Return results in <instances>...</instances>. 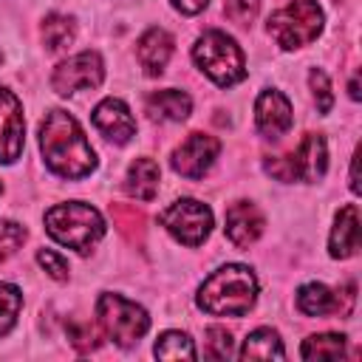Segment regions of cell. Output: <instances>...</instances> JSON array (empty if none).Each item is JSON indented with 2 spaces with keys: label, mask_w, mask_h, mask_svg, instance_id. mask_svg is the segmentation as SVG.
Instances as JSON below:
<instances>
[{
  "label": "cell",
  "mask_w": 362,
  "mask_h": 362,
  "mask_svg": "<svg viewBox=\"0 0 362 362\" xmlns=\"http://www.w3.org/2000/svg\"><path fill=\"white\" fill-rule=\"evenodd\" d=\"M0 59H3V54H0Z\"/></svg>",
  "instance_id": "obj_35"
},
{
  "label": "cell",
  "mask_w": 362,
  "mask_h": 362,
  "mask_svg": "<svg viewBox=\"0 0 362 362\" xmlns=\"http://www.w3.org/2000/svg\"><path fill=\"white\" fill-rule=\"evenodd\" d=\"M221 141L206 133H189L175 150H173V170L181 173L184 178H201L212 161L218 158Z\"/></svg>",
  "instance_id": "obj_9"
},
{
  "label": "cell",
  "mask_w": 362,
  "mask_h": 362,
  "mask_svg": "<svg viewBox=\"0 0 362 362\" xmlns=\"http://www.w3.org/2000/svg\"><path fill=\"white\" fill-rule=\"evenodd\" d=\"M342 354H345L342 334H314L303 342V351H300L303 359H339Z\"/></svg>",
  "instance_id": "obj_22"
},
{
  "label": "cell",
  "mask_w": 362,
  "mask_h": 362,
  "mask_svg": "<svg viewBox=\"0 0 362 362\" xmlns=\"http://www.w3.org/2000/svg\"><path fill=\"white\" fill-rule=\"evenodd\" d=\"M158 221L167 226V232H170L175 240L187 243V246L204 243L206 235L212 232V212H209L206 204H201V201H195V198H181V201L170 204V206L158 215Z\"/></svg>",
  "instance_id": "obj_7"
},
{
  "label": "cell",
  "mask_w": 362,
  "mask_h": 362,
  "mask_svg": "<svg viewBox=\"0 0 362 362\" xmlns=\"http://www.w3.org/2000/svg\"><path fill=\"white\" fill-rule=\"evenodd\" d=\"M328 249H331V257H339V260L356 255V249H359V209H356V204H345L337 212Z\"/></svg>",
  "instance_id": "obj_15"
},
{
  "label": "cell",
  "mask_w": 362,
  "mask_h": 362,
  "mask_svg": "<svg viewBox=\"0 0 362 362\" xmlns=\"http://www.w3.org/2000/svg\"><path fill=\"white\" fill-rule=\"evenodd\" d=\"M192 57L198 62V68L221 88H229L235 82H240L246 76V62H243V51L238 48V42L223 34V31H206L195 48Z\"/></svg>",
  "instance_id": "obj_4"
},
{
  "label": "cell",
  "mask_w": 362,
  "mask_h": 362,
  "mask_svg": "<svg viewBox=\"0 0 362 362\" xmlns=\"http://www.w3.org/2000/svg\"><path fill=\"white\" fill-rule=\"evenodd\" d=\"M158 164L153 158H136L124 175V192L136 201H153L158 192Z\"/></svg>",
  "instance_id": "obj_17"
},
{
  "label": "cell",
  "mask_w": 362,
  "mask_h": 362,
  "mask_svg": "<svg viewBox=\"0 0 362 362\" xmlns=\"http://www.w3.org/2000/svg\"><path fill=\"white\" fill-rule=\"evenodd\" d=\"M308 85H311V90H314L317 110H320V113H328V110H331V105H334V93H331V82H328L325 71L314 68V71L308 74Z\"/></svg>",
  "instance_id": "obj_27"
},
{
  "label": "cell",
  "mask_w": 362,
  "mask_h": 362,
  "mask_svg": "<svg viewBox=\"0 0 362 362\" xmlns=\"http://www.w3.org/2000/svg\"><path fill=\"white\" fill-rule=\"evenodd\" d=\"M297 308L308 317H322V314H339V291H331L322 283H305L297 291Z\"/></svg>",
  "instance_id": "obj_19"
},
{
  "label": "cell",
  "mask_w": 362,
  "mask_h": 362,
  "mask_svg": "<svg viewBox=\"0 0 362 362\" xmlns=\"http://www.w3.org/2000/svg\"><path fill=\"white\" fill-rule=\"evenodd\" d=\"M96 320L102 325V331L122 348L136 345L147 328H150V317L141 305H136L133 300H124L122 294L105 291L96 300Z\"/></svg>",
  "instance_id": "obj_5"
},
{
  "label": "cell",
  "mask_w": 362,
  "mask_h": 362,
  "mask_svg": "<svg viewBox=\"0 0 362 362\" xmlns=\"http://www.w3.org/2000/svg\"><path fill=\"white\" fill-rule=\"evenodd\" d=\"M40 150L45 164L62 178H85L96 167V153L88 144L76 119L65 110H48L40 124Z\"/></svg>",
  "instance_id": "obj_1"
},
{
  "label": "cell",
  "mask_w": 362,
  "mask_h": 362,
  "mask_svg": "<svg viewBox=\"0 0 362 362\" xmlns=\"http://www.w3.org/2000/svg\"><path fill=\"white\" fill-rule=\"evenodd\" d=\"M25 240V229L14 221H0V260L11 257L17 246Z\"/></svg>",
  "instance_id": "obj_29"
},
{
  "label": "cell",
  "mask_w": 362,
  "mask_h": 362,
  "mask_svg": "<svg viewBox=\"0 0 362 362\" xmlns=\"http://www.w3.org/2000/svg\"><path fill=\"white\" fill-rule=\"evenodd\" d=\"M266 173L277 181H294V167H291V158L288 156H272L263 161Z\"/></svg>",
  "instance_id": "obj_31"
},
{
  "label": "cell",
  "mask_w": 362,
  "mask_h": 362,
  "mask_svg": "<svg viewBox=\"0 0 362 362\" xmlns=\"http://www.w3.org/2000/svg\"><path fill=\"white\" fill-rule=\"evenodd\" d=\"M65 334H68V339H71V345L76 348V351H93L96 345H99V334H96V328L90 325V322H82V320H65Z\"/></svg>",
  "instance_id": "obj_25"
},
{
  "label": "cell",
  "mask_w": 362,
  "mask_h": 362,
  "mask_svg": "<svg viewBox=\"0 0 362 362\" xmlns=\"http://www.w3.org/2000/svg\"><path fill=\"white\" fill-rule=\"evenodd\" d=\"M235 351H232V334L226 331V328H221V325H212V328H206V356H212V359H226V356H232Z\"/></svg>",
  "instance_id": "obj_26"
},
{
  "label": "cell",
  "mask_w": 362,
  "mask_h": 362,
  "mask_svg": "<svg viewBox=\"0 0 362 362\" xmlns=\"http://www.w3.org/2000/svg\"><path fill=\"white\" fill-rule=\"evenodd\" d=\"M260 11V0H226L223 3V14L238 23V25H249Z\"/></svg>",
  "instance_id": "obj_28"
},
{
  "label": "cell",
  "mask_w": 362,
  "mask_h": 362,
  "mask_svg": "<svg viewBox=\"0 0 362 362\" xmlns=\"http://www.w3.org/2000/svg\"><path fill=\"white\" fill-rule=\"evenodd\" d=\"M322 31V8L317 0H291L269 17V34L286 51L308 45Z\"/></svg>",
  "instance_id": "obj_6"
},
{
  "label": "cell",
  "mask_w": 362,
  "mask_h": 362,
  "mask_svg": "<svg viewBox=\"0 0 362 362\" xmlns=\"http://www.w3.org/2000/svg\"><path fill=\"white\" fill-rule=\"evenodd\" d=\"M351 99H359V76L351 79Z\"/></svg>",
  "instance_id": "obj_34"
},
{
  "label": "cell",
  "mask_w": 362,
  "mask_h": 362,
  "mask_svg": "<svg viewBox=\"0 0 362 362\" xmlns=\"http://www.w3.org/2000/svg\"><path fill=\"white\" fill-rule=\"evenodd\" d=\"M37 263L54 277V280H68V260L51 249H40L37 252Z\"/></svg>",
  "instance_id": "obj_30"
},
{
  "label": "cell",
  "mask_w": 362,
  "mask_h": 362,
  "mask_svg": "<svg viewBox=\"0 0 362 362\" xmlns=\"http://www.w3.org/2000/svg\"><path fill=\"white\" fill-rule=\"evenodd\" d=\"M76 37V23L65 14H48L42 23V42L48 51H59L65 45H71Z\"/></svg>",
  "instance_id": "obj_21"
},
{
  "label": "cell",
  "mask_w": 362,
  "mask_h": 362,
  "mask_svg": "<svg viewBox=\"0 0 362 362\" xmlns=\"http://www.w3.org/2000/svg\"><path fill=\"white\" fill-rule=\"evenodd\" d=\"M288 158H291V167H294V178H300V181H320L325 175V167H328L325 139L320 133H305L303 141L297 144V150Z\"/></svg>",
  "instance_id": "obj_13"
},
{
  "label": "cell",
  "mask_w": 362,
  "mask_h": 362,
  "mask_svg": "<svg viewBox=\"0 0 362 362\" xmlns=\"http://www.w3.org/2000/svg\"><path fill=\"white\" fill-rule=\"evenodd\" d=\"M192 110V99L184 90L167 88V90H153L147 96V113L153 119H167V122H184Z\"/></svg>",
  "instance_id": "obj_18"
},
{
  "label": "cell",
  "mask_w": 362,
  "mask_h": 362,
  "mask_svg": "<svg viewBox=\"0 0 362 362\" xmlns=\"http://www.w3.org/2000/svg\"><path fill=\"white\" fill-rule=\"evenodd\" d=\"M240 359H283V342L277 337V331L272 328H257L243 339V348L238 354Z\"/></svg>",
  "instance_id": "obj_20"
},
{
  "label": "cell",
  "mask_w": 362,
  "mask_h": 362,
  "mask_svg": "<svg viewBox=\"0 0 362 362\" xmlns=\"http://www.w3.org/2000/svg\"><path fill=\"white\" fill-rule=\"evenodd\" d=\"M263 232V215L255 204L249 201H238L226 209V238L238 246V249H246L252 246Z\"/></svg>",
  "instance_id": "obj_14"
},
{
  "label": "cell",
  "mask_w": 362,
  "mask_h": 362,
  "mask_svg": "<svg viewBox=\"0 0 362 362\" xmlns=\"http://www.w3.org/2000/svg\"><path fill=\"white\" fill-rule=\"evenodd\" d=\"M173 54V37L164 31V28H150L139 37V45H136V57L144 68V74L150 76H158L167 65Z\"/></svg>",
  "instance_id": "obj_16"
},
{
  "label": "cell",
  "mask_w": 362,
  "mask_h": 362,
  "mask_svg": "<svg viewBox=\"0 0 362 362\" xmlns=\"http://www.w3.org/2000/svg\"><path fill=\"white\" fill-rule=\"evenodd\" d=\"M257 297V280L249 266L229 263L212 272L198 288V305L215 317H243Z\"/></svg>",
  "instance_id": "obj_2"
},
{
  "label": "cell",
  "mask_w": 362,
  "mask_h": 362,
  "mask_svg": "<svg viewBox=\"0 0 362 362\" xmlns=\"http://www.w3.org/2000/svg\"><path fill=\"white\" fill-rule=\"evenodd\" d=\"M209 0H173V6L181 11V14H198Z\"/></svg>",
  "instance_id": "obj_32"
},
{
  "label": "cell",
  "mask_w": 362,
  "mask_h": 362,
  "mask_svg": "<svg viewBox=\"0 0 362 362\" xmlns=\"http://www.w3.org/2000/svg\"><path fill=\"white\" fill-rule=\"evenodd\" d=\"M25 141V122L20 99L0 88V164H11L20 158Z\"/></svg>",
  "instance_id": "obj_10"
},
{
  "label": "cell",
  "mask_w": 362,
  "mask_h": 362,
  "mask_svg": "<svg viewBox=\"0 0 362 362\" xmlns=\"http://www.w3.org/2000/svg\"><path fill=\"white\" fill-rule=\"evenodd\" d=\"M255 122L266 139H280L283 133H288V127L294 122L291 102L280 90H263L255 102Z\"/></svg>",
  "instance_id": "obj_11"
},
{
  "label": "cell",
  "mask_w": 362,
  "mask_h": 362,
  "mask_svg": "<svg viewBox=\"0 0 362 362\" xmlns=\"http://www.w3.org/2000/svg\"><path fill=\"white\" fill-rule=\"evenodd\" d=\"M105 79V65H102V57L96 51H82V54H74L68 59H62L54 74H51V88L59 93V96H71V93H79V90H90V88H99Z\"/></svg>",
  "instance_id": "obj_8"
},
{
  "label": "cell",
  "mask_w": 362,
  "mask_h": 362,
  "mask_svg": "<svg viewBox=\"0 0 362 362\" xmlns=\"http://www.w3.org/2000/svg\"><path fill=\"white\" fill-rule=\"evenodd\" d=\"M20 305H23V294H20V288L11 286V283H0V337L8 334L11 325L17 322Z\"/></svg>",
  "instance_id": "obj_24"
},
{
  "label": "cell",
  "mask_w": 362,
  "mask_h": 362,
  "mask_svg": "<svg viewBox=\"0 0 362 362\" xmlns=\"http://www.w3.org/2000/svg\"><path fill=\"white\" fill-rule=\"evenodd\" d=\"M153 354L158 359H195V348L192 339L181 331H164L153 348Z\"/></svg>",
  "instance_id": "obj_23"
},
{
  "label": "cell",
  "mask_w": 362,
  "mask_h": 362,
  "mask_svg": "<svg viewBox=\"0 0 362 362\" xmlns=\"http://www.w3.org/2000/svg\"><path fill=\"white\" fill-rule=\"evenodd\" d=\"M93 124L105 139H110L116 144H127L136 133V122L122 99H102L93 107Z\"/></svg>",
  "instance_id": "obj_12"
},
{
  "label": "cell",
  "mask_w": 362,
  "mask_h": 362,
  "mask_svg": "<svg viewBox=\"0 0 362 362\" xmlns=\"http://www.w3.org/2000/svg\"><path fill=\"white\" fill-rule=\"evenodd\" d=\"M356 164H359V153H354L351 158V189L359 192V173H356Z\"/></svg>",
  "instance_id": "obj_33"
},
{
  "label": "cell",
  "mask_w": 362,
  "mask_h": 362,
  "mask_svg": "<svg viewBox=\"0 0 362 362\" xmlns=\"http://www.w3.org/2000/svg\"><path fill=\"white\" fill-rule=\"evenodd\" d=\"M45 229L57 243L85 255L105 235V221L90 204L68 201V204H57L45 212Z\"/></svg>",
  "instance_id": "obj_3"
}]
</instances>
